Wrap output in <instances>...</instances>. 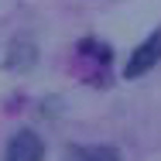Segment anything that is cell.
Returning <instances> with one entry per match:
<instances>
[{"mask_svg":"<svg viewBox=\"0 0 161 161\" xmlns=\"http://www.w3.org/2000/svg\"><path fill=\"white\" fill-rule=\"evenodd\" d=\"M161 62V28H154L151 31V38L130 55V62H127V69H124V75L127 79H137V75H144V72H151L154 65Z\"/></svg>","mask_w":161,"mask_h":161,"instance_id":"1","label":"cell"},{"mask_svg":"<svg viewBox=\"0 0 161 161\" xmlns=\"http://www.w3.org/2000/svg\"><path fill=\"white\" fill-rule=\"evenodd\" d=\"M69 161H120V154L113 147H75Z\"/></svg>","mask_w":161,"mask_h":161,"instance_id":"3","label":"cell"},{"mask_svg":"<svg viewBox=\"0 0 161 161\" xmlns=\"http://www.w3.org/2000/svg\"><path fill=\"white\" fill-rule=\"evenodd\" d=\"M3 158L7 161H41L45 158V144H41V137L31 134V130H17V134L10 137Z\"/></svg>","mask_w":161,"mask_h":161,"instance_id":"2","label":"cell"}]
</instances>
